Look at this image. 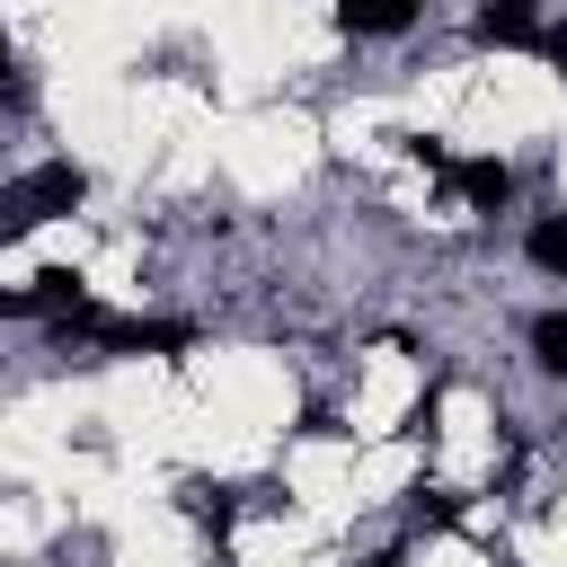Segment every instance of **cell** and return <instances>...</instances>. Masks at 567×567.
Returning a JSON list of instances; mask_svg holds the SVG:
<instances>
[{"label": "cell", "mask_w": 567, "mask_h": 567, "mask_svg": "<svg viewBox=\"0 0 567 567\" xmlns=\"http://www.w3.org/2000/svg\"><path fill=\"white\" fill-rule=\"evenodd\" d=\"M80 195H89V177H80L71 159H44L35 177H18V186L0 195V239H9V230H35V221H53V213H71Z\"/></svg>", "instance_id": "6da1fadb"}, {"label": "cell", "mask_w": 567, "mask_h": 567, "mask_svg": "<svg viewBox=\"0 0 567 567\" xmlns=\"http://www.w3.org/2000/svg\"><path fill=\"white\" fill-rule=\"evenodd\" d=\"M97 346H115V354H186L195 346V319H106Z\"/></svg>", "instance_id": "7a4b0ae2"}, {"label": "cell", "mask_w": 567, "mask_h": 567, "mask_svg": "<svg viewBox=\"0 0 567 567\" xmlns=\"http://www.w3.org/2000/svg\"><path fill=\"white\" fill-rule=\"evenodd\" d=\"M443 177H452V195L470 213H505L514 204V168L505 159H443Z\"/></svg>", "instance_id": "3957f363"}, {"label": "cell", "mask_w": 567, "mask_h": 567, "mask_svg": "<svg viewBox=\"0 0 567 567\" xmlns=\"http://www.w3.org/2000/svg\"><path fill=\"white\" fill-rule=\"evenodd\" d=\"M470 35L478 44H540V18H532V0H478Z\"/></svg>", "instance_id": "277c9868"}, {"label": "cell", "mask_w": 567, "mask_h": 567, "mask_svg": "<svg viewBox=\"0 0 567 567\" xmlns=\"http://www.w3.org/2000/svg\"><path fill=\"white\" fill-rule=\"evenodd\" d=\"M416 9H425V0H337L346 35H408V27H416Z\"/></svg>", "instance_id": "5b68a950"}, {"label": "cell", "mask_w": 567, "mask_h": 567, "mask_svg": "<svg viewBox=\"0 0 567 567\" xmlns=\"http://www.w3.org/2000/svg\"><path fill=\"white\" fill-rule=\"evenodd\" d=\"M523 257H532L540 275H558V284H567V213H549V221H532V239H523Z\"/></svg>", "instance_id": "8992f818"}, {"label": "cell", "mask_w": 567, "mask_h": 567, "mask_svg": "<svg viewBox=\"0 0 567 567\" xmlns=\"http://www.w3.org/2000/svg\"><path fill=\"white\" fill-rule=\"evenodd\" d=\"M532 363L540 372H567V310H540L532 319Z\"/></svg>", "instance_id": "52a82bcc"}, {"label": "cell", "mask_w": 567, "mask_h": 567, "mask_svg": "<svg viewBox=\"0 0 567 567\" xmlns=\"http://www.w3.org/2000/svg\"><path fill=\"white\" fill-rule=\"evenodd\" d=\"M186 514H195L204 532H230V514H239V505H230V487H186Z\"/></svg>", "instance_id": "ba28073f"}, {"label": "cell", "mask_w": 567, "mask_h": 567, "mask_svg": "<svg viewBox=\"0 0 567 567\" xmlns=\"http://www.w3.org/2000/svg\"><path fill=\"white\" fill-rule=\"evenodd\" d=\"M540 53H549V62L567 71V27H540Z\"/></svg>", "instance_id": "9c48e42d"}, {"label": "cell", "mask_w": 567, "mask_h": 567, "mask_svg": "<svg viewBox=\"0 0 567 567\" xmlns=\"http://www.w3.org/2000/svg\"><path fill=\"white\" fill-rule=\"evenodd\" d=\"M0 71H9V35H0Z\"/></svg>", "instance_id": "30bf717a"}]
</instances>
